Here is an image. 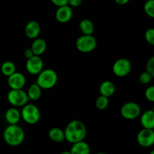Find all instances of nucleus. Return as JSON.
Wrapping results in <instances>:
<instances>
[{"instance_id": "obj_1", "label": "nucleus", "mask_w": 154, "mask_h": 154, "mask_svg": "<svg viewBox=\"0 0 154 154\" xmlns=\"http://www.w3.org/2000/svg\"><path fill=\"white\" fill-rule=\"evenodd\" d=\"M65 140L71 144L84 141L87 135V128L81 120H73L69 122L64 130Z\"/></svg>"}, {"instance_id": "obj_2", "label": "nucleus", "mask_w": 154, "mask_h": 154, "mask_svg": "<svg viewBox=\"0 0 154 154\" xmlns=\"http://www.w3.org/2000/svg\"><path fill=\"white\" fill-rule=\"evenodd\" d=\"M3 138L8 145L17 147L23 142L25 132L23 129L17 125H9L5 129Z\"/></svg>"}, {"instance_id": "obj_3", "label": "nucleus", "mask_w": 154, "mask_h": 154, "mask_svg": "<svg viewBox=\"0 0 154 154\" xmlns=\"http://www.w3.org/2000/svg\"><path fill=\"white\" fill-rule=\"evenodd\" d=\"M57 81L58 75L57 72L51 69H43L38 75L35 83L42 88V90H49L57 84Z\"/></svg>"}, {"instance_id": "obj_4", "label": "nucleus", "mask_w": 154, "mask_h": 154, "mask_svg": "<svg viewBox=\"0 0 154 154\" xmlns=\"http://www.w3.org/2000/svg\"><path fill=\"white\" fill-rule=\"evenodd\" d=\"M21 118L26 123L30 125L36 124L41 119V112L39 108L33 104L24 105L20 112Z\"/></svg>"}, {"instance_id": "obj_5", "label": "nucleus", "mask_w": 154, "mask_h": 154, "mask_svg": "<svg viewBox=\"0 0 154 154\" xmlns=\"http://www.w3.org/2000/svg\"><path fill=\"white\" fill-rule=\"evenodd\" d=\"M75 45L78 51L84 54H87L96 49L97 46V41L93 35H83L78 38L75 42Z\"/></svg>"}, {"instance_id": "obj_6", "label": "nucleus", "mask_w": 154, "mask_h": 154, "mask_svg": "<svg viewBox=\"0 0 154 154\" xmlns=\"http://www.w3.org/2000/svg\"><path fill=\"white\" fill-rule=\"evenodd\" d=\"M7 99L9 103L14 108L23 107L29 101L26 92L23 90H11L8 93Z\"/></svg>"}, {"instance_id": "obj_7", "label": "nucleus", "mask_w": 154, "mask_h": 154, "mask_svg": "<svg viewBox=\"0 0 154 154\" xmlns=\"http://www.w3.org/2000/svg\"><path fill=\"white\" fill-rule=\"evenodd\" d=\"M132 70V63L128 59L120 58L114 62L112 66L113 73L117 77L123 78L130 73Z\"/></svg>"}, {"instance_id": "obj_8", "label": "nucleus", "mask_w": 154, "mask_h": 154, "mask_svg": "<svg viewBox=\"0 0 154 154\" xmlns=\"http://www.w3.org/2000/svg\"><path fill=\"white\" fill-rule=\"evenodd\" d=\"M120 114L126 120H134L141 114V107L136 102H126L121 107Z\"/></svg>"}, {"instance_id": "obj_9", "label": "nucleus", "mask_w": 154, "mask_h": 154, "mask_svg": "<svg viewBox=\"0 0 154 154\" xmlns=\"http://www.w3.org/2000/svg\"><path fill=\"white\" fill-rule=\"evenodd\" d=\"M137 141L138 144L143 147H150L154 144L153 129H143L137 135Z\"/></svg>"}, {"instance_id": "obj_10", "label": "nucleus", "mask_w": 154, "mask_h": 154, "mask_svg": "<svg viewBox=\"0 0 154 154\" xmlns=\"http://www.w3.org/2000/svg\"><path fill=\"white\" fill-rule=\"evenodd\" d=\"M44 63L41 57L33 56L30 59L27 60L26 63V69L29 74L33 75H38L43 70Z\"/></svg>"}, {"instance_id": "obj_11", "label": "nucleus", "mask_w": 154, "mask_h": 154, "mask_svg": "<svg viewBox=\"0 0 154 154\" xmlns=\"http://www.w3.org/2000/svg\"><path fill=\"white\" fill-rule=\"evenodd\" d=\"M7 82L11 90H23L26 81L25 76L22 73L16 72L11 76L8 77Z\"/></svg>"}, {"instance_id": "obj_12", "label": "nucleus", "mask_w": 154, "mask_h": 154, "mask_svg": "<svg viewBox=\"0 0 154 154\" xmlns=\"http://www.w3.org/2000/svg\"><path fill=\"white\" fill-rule=\"evenodd\" d=\"M72 15L73 12L72 8L69 5H65L57 8L55 13V17L58 22L61 23H66L71 20Z\"/></svg>"}, {"instance_id": "obj_13", "label": "nucleus", "mask_w": 154, "mask_h": 154, "mask_svg": "<svg viewBox=\"0 0 154 154\" xmlns=\"http://www.w3.org/2000/svg\"><path fill=\"white\" fill-rule=\"evenodd\" d=\"M41 32V26L37 21L31 20L25 26V34L30 39H35Z\"/></svg>"}, {"instance_id": "obj_14", "label": "nucleus", "mask_w": 154, "mask_h": 154, "mask_svg": "<svg viewBox=\"0 0 154 154\" xmlns=\"http://www.w3.org/2000/svg\"><path fill=\"white\" fill-rule=\"evenodd\" d=\"M141 124L143 129H154V111L153 110H147L141 114Z\"/></svg>"}, {"instance_id": "obj_15", "label": "nucleus", "mask_w": 154, "mask_h": 154, "mask_svg": "<svg viewBox=\"0 0 154 154\" xmlns=\"http://www.w3.org/2000/svg\"><path fill=\"white\" fill-rule=\"evenodd\" d=\"M5 118L9 125H17L21 119L20 112L16 108H11L6 111Z\"/></svg>"}, {"instance_id": "obj_16", "label": "nucleus", "mask_w": 154, "mask_h": 154, "mask_svg": "<svg viewBox=\"0 0 154 154\" xmlns=\"http://www.w3.org/2000/svg\"><path fill=\"white\" fill-rule=\"evenodd\" d=\"M46 49L47 42L45 39L39 38L34 39V42H32L31 45V50L34 56L40 57L46 51Z\"/></svg>"}, {"instance_id": "obj_17", "label": "nucleus", "mask_w": 154, "mask_h": 154, "mask_svg": "<svg viewBox=\"0 0 154 154\" xmlns=\"http://www.w3.org/2000/svg\"><path fill=\"white\" fill-rule=\"evenodd\" d=\"M116 87L114 83L111 81H105L99 86V93L101 96L107 98L111 97L115 93Z\"/></svg>"}, {"instance_id": "obj_18", "label": "nucleus", "mask_w": 154, "mask_h": 154, "mask_svg": "<svg viewBox=\"0 0 154 154\" xmlns=\"http://www.w3.org/2000/svg\"><path fill=\"white\" fill-rule=\"evenodd\" d=\"M69 151L71 154H90V147L84 141H79L72 144Z\"/></svg>"}, {"instance_id": "obj_19", "label": "nucleus", "mask_w": 154, "mask_h": 154, "mask_svg": "<svg viewBox=\"0 0 154 154\" xmlns=\"http://www.w3.org/2000/svg\"><path fill=\"white\" fill-rule=\"evenodd\" d=\"M48 137L52 141L56 143L63 142L65 140L64 131L58 127H54L50 129Z\"/></svg>"}, {"instance_id": "obj_20", "label": "nucleus", "mask_w": 154, "mask_h": 154, "mask_svg": "<svg viewBox=\"0 0 154 154\" xmlns=\"http://www.w3.org/2000/svg\"><path fill=\"white\" fill-rule=\"evenodd\" d=\"M80 31L85 35H92L95 31L93 23L88 19H84L79 23Z\"/></svg>"}, {"instance_id": "obj_21", "label": "nucleus", "mask_w": 154, "mask_h": 154, "mask_svg": "<svg viewBox=\"0 0 154 154\" xmlns=\"http://www.w3.org/2000/svg\"><path fill=\"white\" fill-rule=\"evenodd\" d=\"M27 96H28L29 100H32V101H37L42 96V90L36 83L31 84L29 86L27 91Z\"/></svg>"}, {"instance_id": "obj_22", "label": "nucleus", "mask_w": 154, "mask_h": 154, "mask_svg": "<svg viewBox=\"0 0 154 154\" xmlns=\"http://www.w3.org/2000/svg\"><path fill=\"white\" fill-rule=\"evenodd\" d=\"M1 72L5 76L9 77L16 72V66L11 61H6L1 66Z\"/></svg>"}, {"instance_id": "obj_23", "label": "nucleus", "mask_w": 154, "mask_h": 154, "mask_svg": "<svg viewBox=\"0 0 154 154\" xmlns=\"http://www.w3.org/2000/svg\"><path fill=\"white\" fill-rule=\"evenodd\" d=\"M108 104H109V100L108 98L105 97L103 96H99L96 100V107L97 109L102 111L108 108Z\"/></svg>"}, {"instance_id": "obj_24", "label": "nucleus", "mask_w": 154, "mask_h": 154, "mask_svg": "<svg viewBox=\"0 0 154 154\" xmlns=\"http://www.w3.org/2000/svg\"><path fill=\"white\" fill-rule=\"evenodd\" d=\"M144 11L146 14L150 17H154V0H147L144 5Z\"/></svg>"}, {"instance_id": "obj_25", "label": "nucleus", "mask_w": 154, "mask_h": 154, "mask_svg": "<svg viewBox=\"0 0 154 154\" xmlns=\"http://www.w3.org/2000/svg\"><path fill=\"white\" fill-rule=\"evenodd\" d=\"M153 76L150 75V73L145 72H142L139 76V81L143 84H148L151 82L152 79H153Z\"/></svg>"}, {"instance_id": "obj_26", "label": "nucleus", "mask_w": 154, "mask_h": 154, "mask_svg": "<svg viewBox=\"0 0 154 154\" xmlns=\"http://www.w3.org/2000/svg\"><path fill=\"white\" fill-rule=\"evenodd\" d=\"M144 37H145L146 42H147L150 45H154V29L153 28H150L145 32V35H144Z\"/></svg>"}, {"instance_id": "obj_27", "label": "nucleus", "mask_w": 154, "mask_h": 154, "mask_svg": "<svg viewBox=\"0 0 154 154\" xmlns=\"http://www.w3.org/2000/svg\"><path fill=\"white\" fill-rule=\"evenodd\" d=\"M145 98L150 102H154V87L153 86H150L147 87L144 93Z\"/></svg>"}, {"instance_id": "obj_28", "label": "nucleus", "mask_w": 154, "mask_h": 154, "mask_svg": "<svg viewBox=\"0 0 154 154\" xmlns=\"http://www.w3.org/2000/svg\"><path fill=\"white\" fill-rule=\"evenodd\" d=\"M146 72L154 76V57H152L147 60L146 64Z\"/></svg>"}, {"instance_id": "obj_29", "label": "nucleus", "mask_w": 154, "mask_h": 154, "mask_svg": "<svg viewBox=\"0 0 154 154\" xmlns=\"http://www.w3.org/2000/svg\"><path fill=\"white\" fill-rule=\"evenodd\" d=\"M51 2L55 5L57 7H62V6L69 5V0H51Z\"/></svg>"}, {"instance_id": "obj_30", "label": "nucleus", "mask_w": 154, "mask_h": 154, "mask_svg": "<svg viewBox=\"0 0 154 154\" xmlns=\"http://www.w3.org/2000/svg\"><path fill=\"white\" fill-rule=\"evenodd\" d=\"M83 0H69V5L72 7H78L82 4Z\"/></svg>"}, {"instance_id": "obj_31", "label": "nucleus", "mask_w": 154, "mask_h": 154, "mask_svg": "<svg viewBox=\"0 0 154 154\" xmlns=\"http://www.w3.org/2000/svg\"><path fill=\"white\" fill-rule=\"evenodd\" d=\"M24 56H25V57L27 60H29V59H30L31 57H32L34 56L31 48H26L25 50V51H24Z\"/></svg>"}, {"instance_id": "obj_32", "label": "nucleus", "mask_w": 154, "mask_h": 154, "mask_svg": "<svg viewBox=\"0 0 154 154\" xmlns=\"http://www.w3.org/2000/svg\"><path fill=\"white\" fill-rule=\"evenodd\" d=\"M114 1H115V2L117 4L120 5H123L127 4L130 0H114Z\"/></svg>"}, {"instance_id": "obj_33", "label": "nucleus", "mask_w": 154, "mask_h": 154, "mask_svg": "<svg viewBox=\"0 0 154 154\" xmlns=\"http://www.w3.org/2000/svg\"><path fill=\"white\" fill-rule=\"evenodd\" d=\"M60 154H71V153H70V151H67V150H66V151L62 152Z\"/></svg>"}, {"instance_id": "obj_34", "label": "nucleus", "mask_w": 154, "mask_h": 154, "mask_svg": "<svg viewBox=\"0 0 154 154\" xmlns=\"http://www.w3.org/2000/svg\"><path fill=\"white\" fill-rule=\"evenodd\" d=\"M150 154H154V151H153V150H152V151L150 153Z\"/></svg>"}, {"instance_id": "obj_35", "label": "nucleus", "mask_w": 154, "mask_h": 154, "mask_svg": "<svg viewBox=\"0 0 154 154\" xmlns=\"http://www.w3.org/2000/svg\"><path fill=\"white\" fill-rule=\"evenodd\" d=\"M96 154H106V153H97Z\"/></svg>"}]
</instances>
